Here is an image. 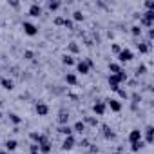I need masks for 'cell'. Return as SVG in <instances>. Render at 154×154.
I'll return each mask as SVG.
<instances>
[{
  "label": "cell",
  "mask_w": 154,
  "mask_h": 154,
  "mask_svg": "<svg viewBox=\"0 0 154 154\" xmlns=\"http://www.w3.org/2000/svg\"><path fill=\"white\" fill-rule=\"evenodd\" d=\"M152 27L154 26V11H145L140 17V27Z\"/></svg>",
  "instance_id": "1"
},
{
  "label": "cell",
  "mask_w": 154,
  "mask_h": 154,
  "mask_svg": "<svg viewBox=\"0 0 154 154\" xmlns=\"http://www.w3.org/2000/svg\"><path fill=\"white\" fill-rule=\"evenodd\" d=\"M74 65H76V72H80V74H87V72H89V69H91V65H93V62H91V60L82 58V60L76 62Z\"/></svg>",
  "instance_id": "2"
},
{
  "label": "cell",
  "mask_w": 154,
  "mask_h": 154,
  "mask_svg": "<svg viewBox=\"0 0 154 154\" xmlns=\"http://www.w3.org/2000/svg\"><path fill=\"white\" fill-rule=\"evenodd\" d=\"M22 29H24V33L27 36H36L38 35V27L35 24H31V22H22Z\"/></svg>",
  "instance_id": "3"
},
{
  "label": "cell",
  "mask_w": 154,
  "mask_h": 154,
  "mask_svg": "<svg viewBox=\"0 0 154 154\" xmlns=\"http://www.w3.org/2000/svg\"><path fill=\"white\" fill-rule=\"evenodd\" d=\"M27 13H29V17H33V18H38V17L44 13V9H42V6H40L38 2H33V4L29 6V11H27Z\"/></svg>",
  "instance_id": "4"
},
{
  "label": "cell",
  "mask_w": 154,
  "mask_h": 154,
  "mask_svg": "<svg viewBox=\"0 0 154 154\" xmlns=\"http://www.w3.org/2000/svg\"><path fill=\"white\" fill-rule=\"evenodd\" d=\"M134 58V54H132V51L131 49H122L120 53H118V62H131Z\"/></svg>",
  "instance_id": "5"
},
{
  "label": "cell",
  "mask_w": 154,
  "mask_h": 154,
  "mask_svg": "<svg viewBox=\"0 0 154 154\" xmlns=\"http://www.w3.org/2000/svg\"><path fill=\"white\" fill-rule=\"evenodd\" d=\"M105 102H107L105 105H107L111 111H114V112H120V111H122V102H120V100H116V98H109V100H105Z\"/></svg>",
  "instance_id": "6"
},
{
  "label": "cell",
  "mask_w": 154,
  "mask_h": 154,
  "mask_svg": "<svg viewBox=\"0 0 154 154\" xmlns=\"http://www.w3.org/2000/svg\"><path fill=\"white\" fill-rule=\"evenodd\" d=\"M74 145H76L74 136H65V138H63V141H62V149H63V150H71Z\"/></svg>",
  "instance_id": "7"
},
{
  "label": "cell",
  "mask_w": 154,
  "mask_h": 154,
  "mask_svg": "<svg viewBox=\"0 0 154 154\" xmlns=\"http://www.w3.org/2000/svg\"><path fill=\"white\" fill-rule=\"evenodd\" d=\"M105 109H107L105 102H96V103L93 105V111H94L96 116H103V114H105Z\"/></svg>",
  "instance_id": "8"
},
{
  "label": "cell",
  "mask_w": 154,
  "mask_h": 154,
  "mask_svg": "<svg viewBox=\"0 0 154 154\" xmlns=\"http://www.w3.org/2000/svg\"><path fill=\"white\" fill-rule=\"evenodd\" d=\"M29 138H31V141H35V145H42L44 141H47V138L44 134H40V132H31Z\"/></svg>",
  "instance_id": "9"
},
{
  "label": "cell",
  "mask_w": 154,
  "mask_h": 154,
  "mask_svg": "<svg viewBox=\"0 0 154 154\" xmlns=\"http://www.w3.org/2000/svg\"><path fill=\"white\" fill-rule=\"evenodd\" d=\"M107 82H109V87H111L112 91H118V89H120V80H118L116 74H109Z\"/></svg>",
  "instance_id": "10"
},
{
  "label": "cell",
  "mask_w": 154,
  "mask_h": 154,
  "mask_svg": "<svg viewBox=\"0 0 154 154\" xmlns=\"http://www.w3.org/2000/svg\"><path fill=\"white\" fill-rule=\"evenodd\" d=\"M35 111H36V114H38V116H47V114H49V107H47L45 103H42V102H38V103H36Z\"/></svg>",
  "instance_id": "11"
},
{
  "label": "cell",
  "mask_w": 154,
  "mask_h": 154,
  "mask_svg": "<svg viewBox=\"0 0 154 154\" xmlns=\"http://www.w3.org/2000/svg\"><path fill=\"white\" fill-rule=\"evenodd\" d=\"M141 140V131L140 129H132L131 132H129V141L131 143H136V141H140Z\"/></svg>",
  "instance_id": "12"
},
{
  "label": "cell",
  "mask_w": 154,
  "mask_h": 154,
  "mask_svg": "<svg viewBox=\"0 0 154 154\" xmlns=\"http://www.w3.org/2000/svg\"><path fill=\"white\" fill-rule=\"evenodd\" d=\"M0 85H2L6 91H11V89L15 87V84H13L11 78H0Z\"/></svg>",
  "instance_id": "13"
},
{
  "label": "cell",
  "mask_w": 154,
  "mask_h": 154,
  "mask_svg": "<svg viewBox=\"0 0 154 154\" xmlns=\"http://www.w3.org/2000/svg\"><path fill=\"white\" fill-rule=\"evenodd\" d=\"M62 8V2H58V0H49L47 2V9L49 11H58Z\"/></svg>",
  "instance_id": "14"
},
{
  "label": "cell",
  "mask_w": 154,
  "mask_h": 154,
  "mask_svg": "<svg viewBox=\"0 0 154 154\" xmlns=\"http://www.w3.org/2000/svg\"><path fill=\"white\" fill-rule=\"evenodd\" d=\"M67 122H69V112L60 111V114H58V123H60V125H67Z\"/></svg>",
  "instance_id": "15"
},
{
  "label": "cell",
  "mask_w": 154,
  "mask_h": 154,
  "mask_svg": "<svg viewBox=\"0 0 154 154\" xmlns=\"http://www.w3.org/2000/svg\"><path fill=\"white\" fill-rule=\"evenodd\" d=\"M38 152L40 154H49L51 152V143L49 141H44L42 145H38Z\"/></svg>",
  "instance_id": "16"
},
{
  "label": "cell",
  "mask_w": 154,
  "mask_h": 154,
  "mask_svg": "<svg viewBox=\"0 0 154 154\" xmlns=\"http://www.w3.org/2000/svg\"><path fill=\"white\" fill-rule=\"evenodd\" d=\"M58 132L63 134V136H72V127H69V125H60Z\"/></svg>",
  "instance_id": "17"
},
{
  "label": "cell",
  "mask_w": 154,
  "mask_h": 154,
  "mask_svg": "<svg viewBox=\"0 0 154 154\" xmlns=\"http://www.w3.org/2000/svg\"><path fill=\"white\" fill-rule=\"evenodd\" d=\"M17 147H18V141H17V140H8V141H6V150H8V152H13Z\"/></svg>",
  "instance_id": "18"
},
{
  "label": "cell",
  "mask_w": 154,
  "mask_h": 154,
  "mask_svg": "<svg viewBox=\"0 0 154 154\" xmlns=\"http://www.w3.org/2000/svg\"><path fill=\"white\" fill-rule=\"evenodd\" d=\"M65 82H67L69 85H76V82H78V80H76V74L67 72V74H65Z\"/></svg>",
  "instance_id": "19"
},
{
  "label": "cell",
  "mask_w": 154,
  "mask_h": 154,
  "mask_svg": "<svg viewBox=\"0 0 154 154\" xmlns=\"http://www.w3.org/2000/svg\"><path fill=\"white\" fill-rule=\"evenodd\" d=\"M84 131H85V123H84V122H76V123H74L72 132H80V134H82Z\"/></svg>",
  "instance_id": "20"
},
{
  "label": "cell",
  "mask_w": 154,
  "mask_h": 154,
  "mask_svg": "<svg viewBox=\"0 0 154 154\" xmlns=\"http://www.w3.org/2000/svg\"><path fill=\"white\" fill-rule=\"evenodd\" d=\"M62 63H63V65H74L76 62H74V58H72L71 54H63V56H62Z\"/></svg>",
  "instance_id": "21"
},
{
  "label": "cell",
  "mask_w": 154,
  "mask_h": 154,
  "mask_svg": "<svg viewBox=\"0 0 154 154\" xmlns=\"http://www.w3.org/2000/svg\"><path fill=\"white\" fill-rule=\"evenodd\" d=\"M109 71H111V74H118V72L122 71V67H120V63L111 62V63H109Z\"/></svg>",
  "instance_id": "22"
},
{
  "label": "cell",
  "mask_w": 154,
  "mask_h": 154,
  "mask_svg": "<svg viewBox=\"0 0 154 154\" xmlns=\"http://www.w3.org/2000/svg\"><path fill=\"white\" fill-rule=\"evenodd\" d=\"M152 132H154V129H152V125H149L145 129V141L147 143H152Z\"/></svg>",
  "instance_id": "23"
},
{
  "label": "cell",
  "mask_w": 154,
  "mask_h": 154,
  "mask_svg": "<svg viewBox=\"0 0 154 154\" xmlns=\"http://www.w3.org/2000/svg\"><path fill=\"white\" fill-rule=\"evenodd\" d=\"M143 145H145L143 140H140V141H136V143H131V150H132V152H138L140 149H143Z\"/></svg>",
  "instance_id": "24"
},
{
  "label": "cell",
  "mask_w": 154,
  "mask_h": 154,
  "mask_svg": "<svg viewBox=\"0 0 154 154\" xmlns=\"http://www.w3.org/2000/svg\"><path fill=\"white\" fill-rule=\"evenodd\" d=\"M131 35H132V36H141V27H140L138 24H134V26L131 27Z\"/></svg>",
  "instance_id": "25"
},
{
  "label": "cell",
  "mask_w": 154,
  "mask_h": 154,
  "mask_svg": "<svg viewBox=\"0 0 154 154\" xmlns=\"http://www.w3.org/2000/svg\"><path fill=\"white\" fill-rule=\"evenodd\" d=\"M9 120H11V122H13L15 125H18V123L22 122V118H20L18 114H15V112H9Z\"/></svg>",
  "instance_id": "26"
},
{
  "label": "cell",
  "mask_w": 154,
  "mask_h": 154,
  "mask_svg": "<svg viewBox=\"0 0 154 154\" xmlns=\"http://www.w3.org/2000/svg\"><path fill=\"white\" fill-rule=\"evenodd\" d=\"M72 20L82 22V20H84V13H82V11H74V13H72Z\"/></svg>",
  "instance_id": "27"
},
{
  "label": "cell",
  "mask_w": 154,
  "mask_h": 154,
  "mask_svg": "<svg viewBox=\"0 0 154 154\" xmlns=\"http://www.w3.org/2000/svg\"><path fill=\"white\" fill-rule=\"evenodd\" d=\"M149 49H150L149 44H138V51L140 53H149Z\"/></svg>",
  "instance_id": "28"
},
{
  "label": "cell",
  "mask_w": 154,
  "mask_h": 154,
  "mask_svg": "<svg viewBox=\"0 0 154 154\" xmlns=\"http://www.w3.org/2000/svg\"><path fill=\"white\" fill-rule=\"evenodd\" d=\"M103 129H105V138H109V140H114V138H116V134H114V132H111V129H109V127H103Z\"/></svg>",
  "instance_id": "29"
},
{
  "label": "cell",
  "mask_w": 154,
  "mask_h": 154,
  "mask_svg": "<svg viewBox=\"0 0 154 154\" xmlns=\"http://www.w3.org/2000/svg\"><path fill=\"white\" fill-rule=\"evenodd\" d=\"M116 93H118V96H120V98H123V100H127V98H129V94H127V91H125V89H118Z\"/></svg>",
  "instance_id": "30"
},
{
  "label": "cell",
  "mask_w": 154,
  "mask_h": 154,
  "mask_svg": "<svg viewBox=\"0 0 154 154\" xmlns=\"http://www.w3.org/2000/svg\"><path fill=\"white\" fill-rule=\"evenodd\" d=\"M145 8H147V11H154V0H147Z\"/></svg>",
  "instance_id": "31"
},
{
  "label": "cell",
  "mask_w": 154,
  "mask_h": 154,
  "mask_svg": "<svg viewBox=\"0 0 154 154\" xmlns=\"http://www.w3.org/2000/svg\"><path fill=\"white\" fill-rule=\"evenodd\" d=\"M69 51H71V53H78V51H80V47L76 45L74 42H71V44H69Z\"/></svg>",
  "instance_id": "32"
},
{
  "label": "cell",
  "mask_w": 154,
  "mask_h": 154,
  "mask_svg": "<svg viewBox=\"0 0 154 154\" xmlns=\"http://www.w3.org/2000/svg\"><path fill=\"white\" fill-rule=\"evenodd\" d=\"M33 56H35L33 51H24V58H26V60H33Z\"/></svg>",
  "instance_id": "33"
},
{
  "label": "cell",
  "mask_w": 154,
  "mask_h": 154,
  "mask_svg": "<svg viewBox=\"0 0 154 154\" xmlns=\"http://www.w3.org/2000/svg\"><path fill=\"white\" fill-rule=\"evenodd\" d=\"M147 71V67L145 65H138V69H136V76H140V74H143Z\"/></svg>",
  "instance_id": "34"
},
{
  "label": "cell",
  "mask_w": 154,
  "mask_h": 154,
  "mask_svg": "<svg viewBox=\"0 0 154 154\" xmlns=\"http://www.w3.org/2000/svg\"><path fill=\"white\" fill-rule=\"evenodd\" d=\"M63 26H65L67 29H72V26H74V24H72V20H69V18H65V20H63Z\"/></svg>",
  "instance_id": "35"
},
{
  "label": "cell",
  "mask_w": 154,
  "mask_h": 154,
  "mask_svg": "<svg viewBox=\"0 0 154 154\" xmlns=\"http://www.w3.org/2000/svg\"><path fill=\"white\" fill-rule=\"evenodd\" d=\"M63 20H65V18H62V17H56V18H54V26H63Z\"/></svg>",
  "instance_id": "36"
},
{
  "label": "cell",
  "mask_w": 154,
  "mask_h": 154,
  "mask_svg": "<svg viewBox=\"0 0 154 154\" xmlns=\"http://www.w3.org/2000/svg\"><path fill=\"white\" fill-rule=\"evenodd\" d=\"M111 49H112V53H116V54H118V53L122 51V47H120L118 44H112V45H111Z\"/></svg>",
  "instance_id": "37"
},
{
  "label": "cell",
  "mask_w": 154,
  "mask_h": 154,
  "mask_svg": "<svg viewBox=\"0 0 154 154\" xmlns=\"http://www.w3.org/2000/svg\"><path fill=\"white\" fill-rule=\"evenodd\" d=\"M85 122H87V123H89V125H94V127H96V123H98V122H96V120H94V118H87V120H85ZM85 122H84V123H85Z\"/></svg>",
  "instance_id": "38"
},
{
  "label": "cell",
  "mask_w": 154,
  "mask_h": 154,
  "mask_svg": "<svg viewBox=\"0 0 154 154\" xmlns=\"http://www.w3.org/2000/svg\"><path fill=\"white\" fill-rule=\"evenodd\" d=\"M9 4H11V6H13V8H18V6H20V4H18V2H17V0H11V2H9Z\"/></svg>",
  "instance_id": "39"
},
{
  "label": "cell",
  "mask_w": 154,
  "mask_h": 154,
  "mask_svg": "<svg viewBox=\"0 0 154 154\" xmlns=\"http://www.w3.org/2000/svg\"><path fill=\"white\" fill-rule=\"evenodd\" d=\"M0 154H9V152H8V150H2V152H0Z\"/></svg>",
  "instance_id": "40"
},
{
  "label": "cell",
  "mask_w": 154,
  "mask_h": 154,
  "mask_svg": "<svg viewBox=\"0 0 154 154\" xmlns=\"http://www.w3.org/2000/svg\"><path fill=\"white\" fill-rule=\"evenodd\" d=\"M0 118H2V112H0Z\"/></svg>",
  "instance_id": "41"
}]
</instances>
